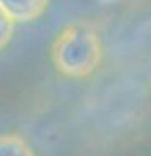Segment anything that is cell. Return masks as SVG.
<instances>
[{
	"instance_id": "obj_3",
	"label": "cell",
	"mask_w": 151,
	"mask_h": 156,
	"mask_svg": "<svg viewBox=\"0 0 151 156\" xmlns=\"http://www.w3.org/2000/svg\"><path fill=\"white\" fill-rule=\"evenodd\" d=\"M0 156H35L31 146L17 133L0 135Z\"/></svg>"
},
{
	"instance_id": "obj_1",
	"label": "cell",
	"mask_w": 151,
	"mask_h": 156,
	"mask_svg": "<svg viewBox=\"0 0 151 156\" xmlns=\"http://www.w3.org/2000/svg\"><path fill=\"white\" fill-rule=\"evenodd\" d=\"M52 62L62 75L87 77L102 62V40L89 23L64 27L52 44Z\"/></svg>"
},
{
	"instance_id": "obj_2",
	"label": "cell",
	"mask_w": 151,
	"mask_h": 156,
	"mask_svg": "<svg viewBox=\"0 0 151 156\" xmlns=\"http://www.w3.org/2000/svg\"><path fill=\"white\" fill-rule=\"evenodd\" d=\"M50 0H0V6L12 21H33L42 17Z\"/></svg>"
},
{
	"instance_id": "obj_4",
	"label": "cell",
	"mask_w": 151,
	"mask_h": 156,
	"mask_svg": "<svg viewBox=\"0 0 151 156\" xmlns=\"http://www.w3.org/2000/svg\"><path fill=\"white\" fill-rule=\"evenodd\" d=\"M12 29H15V21L6 15V11L0 6V50L4 48L12 37Z\"/></svg>"
}]
</instances>
